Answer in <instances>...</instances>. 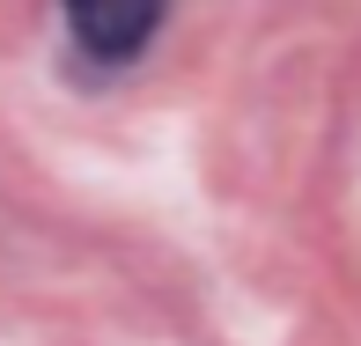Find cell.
Returning <instances> with one entry per match:
<instances>
[{
  "label": "cell",
  "instance_id": "1",
  "mask_svg": "<svg viewBox=\"0 0 361 346\" xmlns=\"http://www.w3.org/2000/svg\"><path fill=\"white\" fill-rule=\"evenodd\" d=\"M74 30V52L89 67H133L147 52V37L162 30V8L170 0H59Z\"/></svg>",
  "mask_w": 361,
  "mask_h": 346
}]
</instances>
